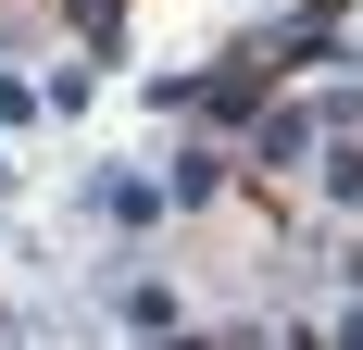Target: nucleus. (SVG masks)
Here are the masks:
<instances>
[{"instance_id":"obj_5","label":"nucleus","mask_w":363,"mask_h":350,"mask_svg":"<svg viewBox=\"0 0 363 350\" xmlns=\"http://www.w3.org/2000/svg\"><path fill=\"white\" fill-rule=\"evenodd\" d=\"M326 188H338V201H363V138H338V150H326Z\"/></svg>"},{"instance_id":"obj_3","label":"nucleus","mask_w":363,"mask_h":350,"mask_svg":"<svg viewBox=\"0 0 363 350\" xmlns=\"http://www.w3.org/2000/svg\"><path fill=\"white\" fill-rule=\"evenodd\" d=\"M163 188H176V201H213V188H225V150H176V175H163Z\"/></svg>"},{"instance_id":"obj_2","label":"nucleus","mask_w":363,"mask_h":350,"mask_svg":"<svg viewBox=\"0 0 363 350\" xmlns=\"http://www.w3.org/2000/svg\"><path fill=\"white\" fill-rule=\"evenodd\" d=\"M88 213H113V225H150V213H163V188H138V175H101V188H88Z\"/></svg>"},{"instance_id":"obj_8","label":"nucleus","mask_w":363,"mask_h":350,"mask_svg":"<svg viewBox=\"0 0 363 350\" xmlns=\"http://www.w3.org/2000/svg\"><path fill=\"white\" fill-rule=\"evenodd\" d=\"M150 350H163V338H150Z\"/></svg>"},{"instance_id":"obj_6","label":"nucleus","mask_w":363,"mask_h":350,"mask_svg":"<svg viewBox=\"0 0 363 350\" xmlns=\"http://www.w3.org/2000/svg\"><path fill=\"white\" fill-rule=\"evenodd\" d=\"M338 350H363V313H351V325H338Z\"/></svg>"},{"instance_id":"obj_4","label":"nucleus","mask_w":363,"mask_h":350,"mask_svg":"<svg viewBox=\"0 0 363 350\" xmlns=\"http://www.w3.org/2000/svg\"><path fill=\"white\" fill-rule=\"evenodd\" d=\"M125 325H138V338H163V325H176V288L138 276V288H125Z\"/></svg>"},{"instance_id":"obj_7","label":"nucleus","mask_w":363,"mask_h":350,"mask_svg":"<svg viewBox=\"0 0 363 350\" xmlns=\"http://www.w3.org/2000/svg\"><path fill=\"white\" fill-rule=\"evenodd\" d=\"M0 175H13V163H0Z\"/></svg>"},{"instance_id":"obj_1","label":"nucleus","mask_w":363,"mask_h":350,"mask_svg":"<svg viewBox=\"0 0 363 350\" xmlns=\"http://www.w3.org/2000/svg\"><path fill=\"white\" fill-rule=\"evenodd\" d=\"M301 150H313V113H263V125H251V163H263V175L301 163Z\"/></svg>"}]
</instances>
